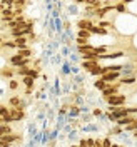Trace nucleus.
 Wrapping results in <instances>:
<instances>
[{
	"label": "nucleus",
	"mask_w": 137,
	"mask_h": 147,
	"mask_svg": "<svg viewBox=\"0 0 137 147\" xmlns=\"http://www.w3.org/2000/svg\"><path fill=\"white\" fill-rule=\"evenodd\" d=\"M0 74H2V77L12 79V77H13V74H15V70H13L12 67H5V69H2V70H0Z\"/></svg>",
	"instance_id": "9d476101"
},
{
	"label": "nucleus",
	"mask_w": 137,
	"mask_h": 147,
	"mask_svg": "<svg viewBox=\"0 0 137 147\" xmlns=\"http://www.w3.org/2000/svg\"><path fill=\"white\" fill-rule=\"evenodd\" d=\"M94 147H102V139H95V144Z\"/></svg>",
	"instance_id": "72a5a7b5"
},
{
	"label": "nucleus",
	"mask_w": 137,
	"mask_h": 147,
	"mask_svg": "<svg viewBox=\"0 0 137 147\" xmlns=\"http://www.w3.org/2000/svg\"><path fill=\"white\" fill-rule=\"evenodd\" d=\"M79 147H89V146H87V139H82V140H80V144H79Z\"/></svg>",
	"instance_id": "f704fd0d"
},
{
	"label": "nucleus",
	"mask_w": 137,
	"mask_h": 147,
	"mask_svg": "<svg viewBox=\"0 0 137 147\" xmlns=\"http://www.w3.org/2000/svg\"><path fill=\"white\" fill-rule=\"evenodd\" d=\"M27 37H18V38H13V42H15V45H17L18 50H22V49H27Z\"/></svg>",
	"instance_id": "6e6552de"
},
{
	"label": "nucleus",
	"mask_w": 137,
	"mask_h": 147,
	"mask_svg": "<svg viewBox=\"0 0 137 147\" xmlns=\"http://www.w3.org/2000/svg\"><path fill=\"white\" fill-rule=\"evenodd\" d=\"M105 100H107V104L112 105V107H119V105H124V104L127 102V97L122 95V94H115V95H112V97L105 99Z\"/></svg>",
	"instance_id": "f03ea898"
},
{
	"label": "nucleus",
	"mask_w": 137,
	"mask_h": 147,
	"mask_svg": "<svg viewBox=\"0 0 137 147\" xmlns=\"http://www.w3.org/2000/svg\"><path fill=\"white\" fill-rule=\"evenodd\" d=\"M7 134H12V127H10L9 124H2L0 125V139L3 137V136H7Z\"/></svg>",
	"instance_id": "f8f14e48"
},
{
	"label": "nucleus",
	"mask_w": 137,
	"mask_h": 147,
	"mask_svg": "<svg viewBox=\"0 0 137 147\" xmlns=\"http://www.w3.org/2000/svg\"><path fill=\"white\" fill-rule=\"evenodd\" d=\"M17 87H18V82H17V80H12V79H10V82H9V89H10V90H15Z\"/></svg>",
	"instance_id": "cd10ccee"
},
{
	"label": "nucleus",
	"mask_w": 137,
	"mask_h": 147,
	"mask_svg": "<svg viewBox=\"0 0 137 147\" xmlns=\"http://www.w3.org/2000/svg\"><path fill=\"white\" fill-rule=\"evenodd\" d=\"M75 3H87V0H75Z\"/></svg>",
	"instance_id": "e433bc0d"
},
{
	"label": "nucleus",
	"mask_w": 137,
	"mask_h": 147,
	"mask_svg": "<svg viewBox=\"0 0 137 147\" xmlns=\"http://www.w3.org/2000/svg\"><path fill=\"white\" fill-rule=\"evenodd\" d=\"M20 57H24V59H30V55H32V50L30 49H22V50H18L17 52Z\"/></svg>",
	"instance_id": "a211bd4d"
},
{
	"label": "nucleus",
	"mask_w": 137,
	"mask_h": 147,
	"mask_svg": "<svg viewBox=\"0 0 137 147\" xmlns=\"http://www.w3.org/2000/svg\"><path fill=\"white\" fill-rule=\"evenodd\" d=\"M2 45L3 47H7V49H15V42H13V40H12V42H3V44H2Z\"/></svg>",
	"instance_id": "c756f323"
},
{
	"label": "nucleus",
	"mask_w": 137,
	"mask_h": 147,
	"mask_svg": "<svg viewBox=\"0 0 137 147\" xmlns=\"http://www.w3.org/2000/svg\"><path fill=\"white\" fill-rule=\"evenodd\" d=\"M77 50L80 54H87V52H94V47L90 44H87V45H77Z\"/></svg>",
	"instance_id": "ddd939ff"
},
{
	"label": "nucleus",
	"mask_w": 137,
	"mask_h": 147,
	"mask_svg": "<svg viewBox=\"0 0 137 147\" xmlns=\"http://www.w3.org/2000/svg\"><path fill=\"white\" fill-rule=\"evenodd\" d=\"M2 22H5V24H9V22H12L13 18H15V13H13V10L12 9H3L2 10Z\"/></svg>",
	"instance_id": "39448f33"
},
{
	"label": "nucleus",
	"mask_w": 137,
	"mask_h": 147,
	"mask_svg": "<svg viewBox=\"0 0 137 147\" xmlns=\"http://www.w3.org/2000/svg\"><path fill=\"white\" fill-rule=\"evenodd\" d=\"M75 42H77V45H87V44H89V38H80V37H77Z\"/></svg>",
	"instance_id": "a878e982"
},
{
	"label": "nucleus",
	"mask_w": 137,
	"mask_h": 147,
	"mask_svg": "<svg viewBox=\"0 0 137 147\" xmlns=\"http://www.w3.org/2000/svg\"><path fill=\"white\" fill-rule=\"evenodd\" d=\"M120 75H122V72H107V74H104L101 79L104 80V82H107V84H114L115 80L120 79Z\"/></svg>",
	"instance_id": "7ed1b4c3"
},
{
	"label": "nucleus",
	"mask_w": 137,
	"mask_h": 147,
	"mask_svg": "<svg viewBox=\"0 0 137 147\" xmlns=\"http://www.w3.org/2000/svg\"><path fill=\"white\" fill-rule=\"evenodd\" d=\"M70 147H79V146H70Z\"/></svg>",
	"instance_id": "ea45409f"
},
{
	"label": "nucleus",
	"mask_w": 137,
	"mask_h": 147,
	"mask_svg": "<svg viewBox=\"0 0 137 147\" xmlns=\"http://www.w3.org/2000/svg\"><path fill=\"white\" fill-rule=\"evenodd\" d=\"M94 144H95V139H90V137L87 139V146L89 147H94Z\"/></svg>",
	"instance_id": "2f4dec72"
},
{
	"label": "nucleus",
	"mask_w": 137,
	"mask_h": 147,
	"mask_svg": "<svg viewBox=\"0 0 137 147\" xmlns=\"http://www.w3.org/2000/svg\"><path fill=\"white\" fill-rule=\"evenodd\" d=\"M28 69H30V67H18L15 72H17L18 75H22V77H25V75H28Z\"/></svg>",
	"instance_id": "4be33fe9"
},
{
	"label": "nucleus",
	"mask_w": 137,
	"mask_h": 147,
	"mask_svg": "<svg viewBox=\"0 0 137 147\" xmlns=\"http://www.w3.org/2000/svg\"><path fill=\"white\" fill-rule=\"evenodd\" d=\"M0 147H12V144H9V142H5V140L0 139Z\"/></svg>",
	"instance_id": "473e14b6"
},
{
	"label": "nucleus",
	"mask_w": 137,
	"mask_h": 147,
	"mask_svg": "<svg viewBox=\"0 0 137 147\" xmlns=\"http://www.w3.org/2000/svg\"><path fill=\"white\" fill-rule=\"evenodd\" d=\"M134 120H136V117H132V115H126V117L119 119L115 124H117V125H120V127H122V125L126 127V125H129V124H130V122H134Z\"/></svg>",
	"instance_id": "1a4fd4ad"
},
{
	"label": "nucleus",
	"mask_w": 137,
	"mask_h": 147,
	"mask_svg": "<svg viewBox=\"0 0 137 147\" xmlns=\"http://www.w3.org/2000/svg\"><path fill=\"white\" fill-rule=\"evenodd\" d=\"M115 12H119V13H126V3H124V2L115 3Z\"/></svg>",
	"instance_id": "412c9836"
},
{
	"label": "nucleus",
	"mask_w": 137,
	"mask_h": 147,
	"mask_svg": "<svg viewBox=\"0 0 137 147\" xmlns=\"http://www.w3.org/2000/svg\"><path fill=\"white\" fill-rule=\"evenodd\" d=\"M22 82L25 84L27 87H34V84H35V79H32V77H28V75H25V77H22Z\"/></svg>",
	"instance_id": "2eb2a0df"
},
{
	"label": "nucleus",
	"mask_w": 137,
	"mask_h": 147,
	"mask_svg": "<svg viewBox=\"0 0 137 147\" xmlns=\"http://www.w3.org/2000/svg\"><path fill=\"white\" fill-rule=\"evenodd\" d=\"M13 3H15V7H24L25 0H13Z\"/></svg>",
	"instance_id": "7c9ffc66"
},
{
	"label": "nucleus",
	"mask_w": 137,
	"mask_h": 147,
	"mask_svg": "<svg viewBox=\"0 0 137 147\" xmlns=\"http://www.w3.org/2000/svg\"><path fill=\"white\" fill-rule=\"evenodd\" d=\"M9 104L12 105V107H18V105H22V100H20L18 95H13V97H10L9 99Z\"/></svg>",
	"instance_id": "4468645a"
},
{
	"label": "nucleus",
	"mask_w": 137,
	"mask_h": 147,
	"mask_svg": "<svg viewBox=\"0 0 137 147\" xmlns=\"http://www.w3.org/2000/svg\"><path fill=\"white\" fill-rule=\"evenodd\" d=\"M85 5H90L92 9L97 10V9H101V7H102V2H101V0H87V3H85Z\"/></svg>",
	"instance_id": "dca6fc26"
},
{
	"label": "nucleus",
	"mask_w": 137,
	"mask_h": 147,
	"mask_svg": "<svg viewBox=\"0 0 137 147\" xmlns=\"http://www.w3.org/2000/svg\"><path fill=\"white\" fill-rule=\"evenodd\" d=\"M102 147H112V142H110V139H109V137L102 139Z\"/></svg>",
	"instance_id": "c85d7f7f"
},
{
	"label": "nucleus",
	"mask_w": 137,
	"mask_h": 147,
	"mask_svg": "<svg viewBox=\"0 0 137 147\" xmlns=\"http://www.w3.org/2000/svg\"><path fill=\"white\" fill-rule=\"evenodd\" d=\"M120 84H126V85H132V84L136 82V79L134 77H122V79H119Z\"/></svg>",
	"instance_id": "6ab92c4d"
},
{
	"label": "nucleus",
	"mask_w": 137,
	"mask_h": 147,
	"mask_svg": "<svg viewBox=\"0 0 137 147\" xmlns=\"http://www.w3.org/2000/svg\"><path fill=\"white\" fill-rule=\"evenodd\" d=\"M110 134H115V136H119V134H122V127L115 124V127H114L112 130H110Z\"/></svg>",
	"instance_id": "bb28decb"
},
{
	"label": "nucleus",
	"mask_w": 137,
	"mask_h": 147,
	"mask_svg": "<svg viewBox=\"0 0 137 147\" xmlns=\"http://www.w3.org/2000/svg\"><path fill=\"white\" fill-rule=\"evenodd\" d=\"M120 147H124V146H120Z\"/></svg>",
	"instance_id": "79ce46f5"
},
{
	"label": "nucleus",
	"mask_w": 137,
	"mask_h": 147,
	"mask_svg": "<svg viewBox=\"0 0 137 147\" xmlns=\"http://www.w3.org/2000/svg\"><path fill=\"white\" fill-rule=\"evenodd\" d=\"M90 30H79L77 32V37H80V38H90Z\"/></svg>",
	"instance_id": "aec40b11"
},
{
	"label": "nucleus",
	"mask_w": 137,
	"mask_h": 147,
	"mask_svg": "<svg viewBox=\"0 0 137 147\" xmlns=\"http://www.w3.org/2000/svg\"><path fill=\"white\" fill-rule=\"evenodd\" d=\"M97 65H99V62H97V60H84V62H82L84 70H87L89 74H90L92 70H94V69L97 67Z\"/></svg>",
	"instance_id": "0eeeda50"
},
{
	"label": "nucleus",
	"mask_w": 137,
	"mask_h": 147,
	"mask_svg": "<svg viewBox=\"0 0 137 147\" xmlns=\"http://www.w3.org/2000/svg\"><path fill=\"white\" fill-rule=\"evenodd\" d=\"M82 59L84 60H101V57L95 54V52H87V54H82Z\"/></svg>",
	"instance_id": "9b49d317"
},
{
	"label": "nucleus",
	"mask_w": 137,
	"mask_h": 147,
	"mask_svg": "<svg viewBox=\"0 0 137 147\" xmlns=\"http://www.w3.org/2000/svg\"><path fill=\"white\" fill-rule=\"evenodd\" d=\"M132 136H134V137L137 139V130H134V134H132Z\"/></svg>",
	"instance_id": "4c0bfd02"
},
{
	"label": "nucleus",
	"mask_w": 137,
	"mask_h": 147,
	"mask_svg": "<svg viewBox=\"0 0 137 147\" xmlns=\"http://www.w3.org/2000/svg\"><path fill=\"white\" fill-rule=\"evenodd\" d=\"M28 77H32V79H38V69H28Z\"/></svg>",
	"instance_id": "5701e85b"
},
{
	"label": "nucleus",
	"mask_w": 137,
	"mask_h": 147,
	"mask_svg": "<svg viewBox=\"0 0 137 147\" xmlns=\"http://www.w3.org/2000/svg\"><path fill=\"white\" fill-rule=\"evenodd\" d=\"M94 115H95V117H101V115H102V110L101 109H95V110H94Z\"/></svg>",
	"instance_id": "c9c22d12"
},
{
	"label": "nucleus",
	"mask_w": 137,
	"mask_h": 147,
	"mask_svg": "<svg viewBox=\"0 0 137 147\" xmlns=\"http://www.w3.org/2000/svg\"><path fill=\"white\" fill-rule=\"evenodd\" d=\"M90 75H101V77H102V75H104V70H102L101 65H97V67H95V69L90 72Z\"/></svg>",
	"instance_id": "b1692460"
},
{
	"label": "nucleus",
	"mask_w": 137,
	"mask_h": 147,
	"mask_svg": "<svg viewBox=\"0 0 137 147\" xmlns=\"http://www.w3.org/2000/svg\"><path fill=\"white\" fill-rule=\"evenodd\" d=\"M10 115H12V120H13V122H20V120H24V117H25L24 110L15 109V107H12V109H10Z\"/></svg>",
	"instance_id": "20e7f679"
},
{
	"label": "nucleus",
	"mask_w": 137,
	"mask_h": 147,
	"mask_svg": "<svg viewBox=\"0 0 137 147\" xmlns=\"http://www.w3.org/2000/svg\"><path fill=\"white\" fill-rule=\"evenodd\" d=\"M2 44H3V38H2V37H0V45H2Z\"/></svg>",
	"instance_id": "58836bf2"
},
{
	"label": "nucleus",
	"mask_w": 137,
	"mask_h": 147,
	"mask_svg": "<svg viewBox=\"0 0 137 147\" xmlns=\"http://www.w3.org/2000/svg\"><path fill=\"white\" fill-rule=\"evenodd\" d=\"M107 85H109V84L104 82L102 79H99V80H95V82H94V87H95V89H99V90H104V89H105Z\"/></svg>",
	"instance_id": "f3484780"
},
{
	"label": "nucleus",
	"mask_w": 137,
	"mask_h": 147,
	"mask_svg": "<svg viewBox=\"0 0 137 147\" xmlns=\"http://www.w3.org/2000/svg\"><path fill=\"white\" fill-rule=\"evenodd\" d=\"M0 13H2V10H0Z\"/></svg>",
	"instance_id": "a19ab883"
},
{
	"label": "nucleus",
	"mask_w": 137,
	"mask_h": 147,
	"mask_svg": "<svg viewBox=\"0 0 137 147\" xmlns=\"http://www.w3.org/2000/svg\"><path fill=\"white\" fill-rule=\"evenodd\" d=\"M7 114H10V109H9V107H5V105H2V104H0V115L3 117V115H7Z\"/></svg>",
	"instance_id": "393cba45"
},
{
	"label": "nucleus",
	"mask_w": 137,
	"mask_h": 147,
	"mask_svg": "<svg viewBox=\"0 0 137 147\" xmlns=\"http://www.w3.org/2000/svg\"><path fill=\"white\" fill-rule=\"evenodd\" d=\"M122 84L120 82H114V84H109L104 90H102V97L104 99H109V97H112V95H115V94H119V89Z\"/></svg>",
	"instance_id": "f257e3e1"
},
{
	"label": "nucleus",
	"mask_w": 137,
	"mask_h": 147,
	"mask_svg": "<svg viewBox=\"0 0 137 147\" xmlns=\"http://www.w3.org/2000/svg\"><path fill=\"white\" fill-rule=\"evenodd\" d=\"M77 27H79V30H90L94 27V24H92L90 18H82L77 22Z\"/></svg>",
	"instance_id": "423d86ee"
}]
</instances>
